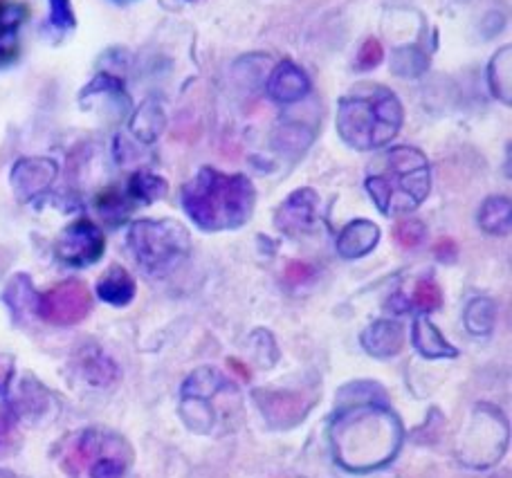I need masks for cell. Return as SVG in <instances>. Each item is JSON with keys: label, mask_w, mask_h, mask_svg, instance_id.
Listing matches in <instances>:
<instances>
[{"label": "cell", "mask_w": 512, "mask_h": 478, "mask_svg": "<svg viewBox=\"0 0 512 478\" xmlns=\"http://www.w3.org/2000/svg\"><path fill=\"white\" fill-rule=\"evenodd\" d=\"M57 178V164L45 158H25L18 160L12 169V189L18 200H32Z\"/></svg>", "instance_id": "obj_11"}, {"label": "cell", "mask_w": 512, "mask_h": 478, "mask_svg": "<svg viewBox=\"0 0 512 478\" xmlns=\"http://www.w3.org/2000/svg\"><path fill=\"white\" fill-rule=\"evenodd\" d=\"M497 321V306L492 299H472L465 308V328L472 335H490Z\"/></svg>", "instance_id": "obj_20"}, {"label": "cell", "mask_w": 512, "mask_h": 478, "mask_svg": "<svg viewBox=\"0 0 512 478\" xmlns=\"http://www.w3.org/2000/svg\"><path fill=\"white\" fill-rule=\"evenodd\" d=\"M425 225L420 223L416 218H407V220H400L393 229V238H396L398 245L407 247V250H414L420 243L425 241Z\"/></svg>", "instance_id": "obj_27"}, {"label": "cell", "mask_w": 512, "mask_h": 478, "mask_svg": "<svg viewBox=\"0 0 512 478\" xmlns=\"http://www.w3.org/2000/svg\"><path fill=\"white\" fill-rule=\"evenodd\" d=\"M479 420L463 438L459 458L472 467H488L499 461L508 443V427L497 411H488L486 404L477 409Z\"/></svg>", "instance_id": "obj_6"}, {"label": "cell", "mask_w": 512, "mask_h": 478, "mask_svg": "<svg viewBox=\"0 0 512 478\" xmlns=\"http://www.w3.org/2000/svg\"><path fill=\"white\" fill-rule=\"evenodd\" d=\"M250 178L227 176L216 169H200L182 189V207L205 232H223L245 225L254 209Z\"/></svg>", "instance_id": "obj_2"}, {"label": "cell", "mask_w": 512, "mask_h": 478, "mask_svg": "<svg viewBox=\"0 0 512 478\" xmlns=\"http://www.w3.org/2000/svg\"><path fill=\"white\" fill-rule=\"evenodd\" d=\"M436 256L438 259H443V261H454V256H456V245L450 241V238H445V241H438V245H436Z\"/></svg>", "instance_id": "obj_35"}, {"label": "cell", "mask_w": 512, "mask_h": 478, "mask_svg": "<svg viewBox=\"0 0 512 478\" xmlns=\"http://www.w3.org/2000/svg\"><path fill=\"white\" fill-rule=\"evenodd\" d=\"M97 207L106 218H111V220H124V216L131 211L126 205V200L113 189H108L106 193H102V196L97 198Z\"/></svg>", "instance_id": "obj_29"}, {"label": "cell", "mask_w": 512, "mask_h": 478, "mask_svg": "<svg viewBox=\"0 0 512 478\" xmlns=\"http://www.w3.org/2000/svg\"><path fill=\"white\" fill-rule=\"evenodd\" d=\"M97 294L111 306H126L135 297V281L124 268H111L97 283Z\"/></svg>", "instance_id": "obj_18"}, {"label": "cell", "mask_w": 512, "mask_h": 478, "mask_svg": "<svg viewBox=\"0 0 512 478\" xmlns=\"http://www.w3.org/2000/svg\"><path fill=\"white\" fill-rule=\"evenodd\" d=\"M362 346L373 357H393L405 346V330L396 321H376L362 333Z\"/></svg>", "instance_id": "obj_16"}, {"label": "cell", "mask_w": 512, "mask_h": 478, "mask_svg": "<svg viewBox=\"0 0 512 478\" xmlns=\"http://www.w3.org/2000/svg\"><path fill=\"white\" fill-rule=\"evenodd\" d=\"M104 254V234L88 218H79L66 227L57 241V256L68 265L84 268L93 265Z\"/></svg>", "instance_id": "obj_9"}, {"label": "cell", "mask_w": 512, "mask_h": 478, "mask_svg": "<svg viewBox=\"0 0 512 478\" xmlns=\"http://www.w3.org/2000/svg\"><path fill=\"white\" fill-rule=\"evenodd\" d=\"M317 193L313 189H299L283 202L277 211V227L290 236L306 234L317 223Z\"/></svg>", "instance_id": "obj_12"}, {"label": "cell", "mask_w": 512, "mask_h": 478, "mask_svg": "<svg viewBox=\"0 0 512 478\" xmlns=\"http://www.w3.org/2000/svg\"><path fill=\"white\" fill-rule=\"evenodd\" d=\"M0 478H14L9 472H0Z\"/></svg>", "instance_id": "obj_36"}, {"label": "cell", "mask_w": 512, "mask_h": 478, "mask_svg": "<svg viewBox=\"0 0 512 478\" xmlns=\"http://www.w3.org/2000/svg\"><path fill=\"white\" fill-rule=\"evenodd\" d=\"M308 90L310 81L295 63L283 61L281 66L274 68L268 84V93L272 99L281 101V104H295V101L308 95Z\"/></svg>", "instance_id": "obj_14"}, {"label": "cell", "mask_w": 512, "mask_h": 478, "mask_svg": "<svg viewBox=\"0 0 512 478\" xmlns=\"http://www.w3.org/2000/svg\"><path fill=\"white\" fill-rule=\"evenodd\" d=\"M380 241V229L371 220H353V223L342 229L340 238H337V252L344 259H360L367 256L373 247Z\"/></svg>", "instance_id": "obj_15"}, {"label": "cell", "mask_w": 512, "mask_h": 478, "mask_svg": "<svg viewBox=\"0 0 512 478\" xmlns=\"http://www.w3.org/2000/svg\"><path fill=\"white\" fill-rule=\"evenodd\" d=\"M510 48L506 45L504 50H501L495 59H492L490 63V86H492V93H495V97H499L501 101H506V104H510L512 101V72H510Z\"/></svg>", "instance_id": "obj_23"}, {"label": "cell", "mask_w": 512, "mask_h": 478, "mask_svg": "<svg viewBox=\"0 0 512 478\" xmlns=\"http://www.w3.org/2000/svg\"><path fill=\"white\" fill-rule=\"evenodd\" d=\"M106 454H131V447L126 445V440L108 434V431L99 429H86L77 434L66 445V456H63V470L70 476H79L86 467L93 465L97 458Z\"/></svg>", "instance_id": "obj_8"}, {"label": "cell", "mask_w": 512, "mask_h": 478, "mask_svg": "<svg viewBox=\"0 0 512 478\" xmlns=\"http://www.w3.org/2000/svg\"><path fill=\"white\" fill-rule=\"evenodd\" d=\"M50 25L59 32H68L75 27L70 0H50Z\"/></svg>", "instance_id": "obj_30"}, {"label": "cell", "mask_w": 512, "mask_h": 478, "mask_svg": "<svg viewBox=\"0 0 512 478\" xmlns=\"http://www.w3.org/2000/svg\"><path fill=\"white\" fill-rule=\"evenodd\" d=\"M128 247L149 277H164L187 259L191 238L176 220H137L128 232Z\"/></svg>", "instance_id": "obj_5"}, {"label": "cell", "mask_w": 512, "mask_h": 478, "mask_svg": "<svg viewBox=\"0 0 512 478\" xmlns=\"http://www.w3.org/2000/svg\"><path fill=\"white\" fill-rule=\"evenodd\" d=\"M27 7L21 3H5L0 0V39H16V30L27 18Z\"/></svg>", "instance_id": "obj_26"}, {"label": "cell", "mask_w": 512, "mask_h": 478, "mask_svg": "<svg viewBox=\"0 0 512 478\" xmlns=\"http://www.w3.org/2000/svg\"><path fill=\"white\" fill-rule=\"evenodd\" d=\"M414 303H416V308L425 310V312L441 308V303H443L441 288H438L434 281H420L416 286V292H414Z\"/></svg>", "instance_id": "obj_28"}, {"label": "cell", "mask_w": 512, "mask_h": 478, "mask_svg": "<svg viewBox=\"0 0 512 478\" xmlns=\"http://www.w3.org/2000/svg\"><path fill=\"white\" fill-rule=\"evenodd\" d=\"M93 308V299L84 283L77 279L63 281L45 292L36 303V312L54 326H75Z\"/></svg>", "instance_id": "obj_7"}, {"label": "cell", "mask_w": 512, "mask_h": 478, "mask_svg": "<svg viewBox=\"0 0 512 478\" xmlns=\"http://www.w3.org/2000/svg\"><path fill=\"white\" fill-rule=\"evenodd\" d=\"M402 126L398 97L384 86H360L342 97L337 110V131L342 140L360 151L389 144Z\"/></svg>", "instance_id": "obj_3"}, {"label": "cell", "mask_w": 512, "mask_h": 478, "mask_svg": "<svg viewBox=\"0 0 512 478\" xmlns=\"http://www.w3.org/2000/svg\"><path fill=\"white\" fill-rule=\"evenodd\" d=\"M367 191L384 216L418 209L429 193L427 158L414 146L391 149L369 173Z\"/></svg>", "instance_id": "obj_4"}, {"label": "cell", "mask_w": 512, "mask_h": 478, "mask_svg": "<svg viewBox=\"0 0 512 478\" xmlns=\"http://www.w3.org/2000/svg\"><path fill=\"white\" fill-rule=\"evenodd\" d=\"M411 339H414L416 351L427 357V360H438V357H456L459 351L447 342V339L441 335L432 321L427 317H418L414 321V328H411Z\"/></svg>", "instance_id": "obj_17"}, {"label": "cell", "mask_w": 512, "mask_h": 478, "mask_svg": "<svg viewBox=\"0 0 512 478\" xmlns=\"http://www.w3.org/2000/svg\"><path fill=\"white\" fill-rule=\"evenodd\" d=\"M14 436H16V429H14L12 413L0 411V456L7 454L9 449H12Z\"/></svg>", "instance_id": "obj_32"}, {"label": "cell", "mask_w": 512, "mask_h": 478, "mask_svg": "<svg viewBox=\"0 0 512 478\" xmlns=\"http://www.w3.org/2000/svg\"><path fill=\"white\" fill-rule=\"evenodd\" d=\"M5 301L7 306L12 308L14 315L21 319L30 310H36L39 297H36V292L32 288V281L27 279L25 274H18V277H14L5 290Z\"/></svg>", "instance_id": "obj_21"}, {"label": "cell", "mask_w": 512, "mask_h": 478, "mask_svg": "<svg viewBox=\"0 0 512 478\" xmlns=\"http://www.w3.org/2000/svg\"><path fill=\"white\" fill-rule=\"evenodd\" d=\"M81 375L88 382L104 386L117 378V369L106 355H102V351H95V355H84V360H81Z\"/></svg>", "instance_id": "obj_25"}, {"label": "cell", "mask_w": 512, "mask_h": 478, "mask_svg": "<svg viewBox=\"0 0 512 478\" xmlns=\"http://www.w3.org/2000/svg\"><path fill=\"white\" fill-rule=\"evenodd\" d=\"M310 277H313V268H310V265L297 263V261H292V263L288 265L286 279H288L290 283H304V281H308Z\"/></svg>", "instance_id": "obj_33"}, {"label": "cell", "mask_w": 512, "mask_h": 478, "mask_svg": "<svg viewBox=\"0 0 512 478\" xmlns=\"http://www.w3.org/2000/svg\"><path fill=\"white\" fill-rule=\"evenodd\" d=\"M382 57H384V52H382L380 41L367 39V41H364L362 48H360V54H358V68L360 70L376 68L378 63L382 61Z\"/></svg>", "instance_id": "obj_31"}, {"label": "cell", "mask_w": 512, "mask_h": 478, "mask_svg": "<svg viewBox=\"0 0 512 478\" xmlns=\"http://www.w3.org/2000/svg\"><path fill=\"white\" fill-rule=\"evenodd\" d=\"M256 402H259L261 413L268 420L270 427H295L297 422L304 420L315 402V395L306 398L304 393L290 391H256Z\"/></svg>", "instance_id": "obj_10"}, {"label": "cell", "mask_w": 512, "mask_h": 478, "mask_svg": "<svg viewBox=\"0 0 512 478\" xmlns=\"http://www.w3.org/2000/svg\"><path fill=\"white\" fill-rule=\"evenodd\" d=\"M12 375H14V360L7 355H0V393H5L12 384Z\"/></svg>", "instance_id": "obj_34"}, {"label": "cell", "mask_w": 512, "mask_h": 478, "mask_svg": "<svg viewBox=\"0 0 512 478\" xmlns=\"http://www.w3.org/2000/svg\"><path fill=\"white\" fill-rule=\"evenodd\" d=\"M162 126H164V115L160 106L153 104V101H146L133 122L135 135L140 137L142 142H153L155 137L162 133Z\"/></svg>", "instance_id": "obj_24"}, {"label": "cell", "mask_w": 512, "mask_h": 478, "mask_svg": "<svg viewBox=\"0 0 512 478\" xmlns=\"http://www.w3.org/2000/svg\"><path fill=\"white\" fill-rule=\"evenodd\" d=\"M402 425L387 402H351L331 427L333 454L344 470L373 472L391 463L402 445Z\"/></svg>", "instance_id": "obj_1"}, {"label": "cell", "mask_w": 512, "mask_h": 478, "mask_svg": "<svg viewBox=\"0 0 512 478\" xmlns=\"http://www.w3.org/2000/svg\"><path fill=\"white\" fill-rule=\"evenodd\" d=\"M167 193V182L160 176H153L149 171H137L128 182V196L140 205H149V202L160 200Z\"/></svg>", "instance_id": "obj_22"}, {"label": "cell", "mask_w": 512, "mask_h": 478, "mask_svg": "<svg viewBox=\"0 0 512 478\" xmlns=\"http://www.w3.org/2000/svg\"><path fill=\"white\" fill-rule=\"evenodd\" d=\"M479 225L483 232L506 236L510 234L512 225V205L506 196H492L481 205L479 211Z\"/></svg>", "instance_id": "obj_19"}, {"label": "cell", "mask_w": 512, "mask_h": 478, "mask_svg": "<svg viewBox=\"0 0 512 478\" xmlns=\"http://www.w3.org/2000/svg\"><path fill=\"white\" fill-rule=\"evenodd\" d=\"M50 393L34 378H23L12 395V411L16 418L27 422H39L48 416Z\"/></svg>", "instance_id": "obj_13"}]
</instances>
